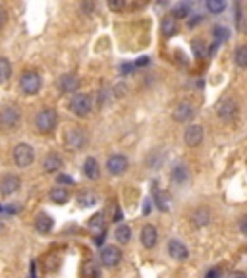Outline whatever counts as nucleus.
<instances>
[{
	"mask_svg": "<svg viewBox=\"0 0 247 278\" xmlns=\"http://www.w3.org/2000/svg\"><path fill=\"white\" fill-rule=\"evenodd\" d=\"M81 8L87 10V12H93V10H95V2H93V4H91V2H89V4H81Z\"/></svg>",
	"mask_w": 247,
	"mask_h": 278,
	"instance_id": "40",
	"label": "nucleus"
},
{
	"mask_svg": "<svg viewBox=\"0 0 247 278\" xmlns=\"http://www.w3.org/2000/svg\"><path fill=\"white\" fill-rule=\"evenodd\" d=\"M147 62H149V58H141V60H137L135 64H137V66H145Z\"/></svg>",
	"mask_w": 247,
	"mask_h": 278,
	"instance_id": "41",
	"label": "nucleus"
},
{
	"mask_svg": "<svg viewBox=\"0 0 247 278\" xmlns=\"http://www.w3.org/2000/svg\"><path fill=\"white\" fill-rule=\"evenodd\" d=\"M210 221H212V213L207 207H199V209H195L191 213V222H193V226H197V228L209 226Z\"/></svg>",
	"mask_w": 247,
	"mask_h": 278,
	"instance_id": "18",
	"label": "nucleus"
},
{
	"mask_svg": "<svg viewBox=\"0 0 247 278\" xmlns=\"http://www.w3.org/2000/svg\"><path fill=\"white\" fill-rule=\"evenodd\" d=\"M33 224H35V230L39 234H50L52 228H54V221H52V217H50L49 213H39L35 217V222Z\"/></svg>",
	"mask_w": 247,
	"mask_h": 278,
	"instance_id": "19",
	"label": "nucleus"
},
{
	"mask_svg": "<svg viewBox=\"0 0 247 278\" xmlns=\"http://www.w3.org/2000/svg\"><path fill=\"white\" fill-rule=\"evenodd\" d=\"M68 109L77 118H85V116H89V112L93 111V99L87 93H76V95H72Z\"/></svg>",
	"mask_w": 247,
	"mask_h": 278,
	"instance_id": "2",
	"label": "nucleus"
},
{
	"mask_svg": "<svg viewBox=\"0 0 247 278\" xmlns=\"http://www.w3.org/2000/svg\"><path fill=\"white\" fill-rule=\"evenodd\" d=\"M176 29H178V21H176L170 14L164 16L162 21H160V31H162V35H164V37H172V35L176 33Z\"/></svg>",
	"mask_w": 247,
	"mask_h": 278,
	"instance_id": "24",
	"label": "nucleus"
},
{
	"mask_svg": "<svg viewBox=\"0 0 247 278\" xmlns=\"http://www.w3.org/2000/svg\"><path fill=\"white\" fill-rule=\"evenodd\" d=\"M116 91H118V93H116V97H124V95H126V91H128V89H126V85H124V87H122V85H120V87H116Z\"/></svg>",
	"mask_w": 247,
	"mask_h": 278,
	"instance_id": "39",
	"label": "nucleus"
},
{
	"mask_svg": "<svg viewBox=\"0 0 247 278\" xmlns=\"http://www.w3.org/2000/svg\"><path fill=\"white\" fill-rule=\"evenodd\" d=\"M170 16H172L176 21L182 19V18H188V16H190V6H188V4H178V6L172 10Z\"/></svg>",
	"mask_w": 247,
	"mask_h": 278,
	"instance_id": "29",
	"label": "nucleus"
},
{
	"mask_svg": "<svg viewBox=\"0 0 247 278\" xmlns=\"http://www.w3.org/2000/svg\"><path fill=\"white\" fill-rule=\"evenodd\" d=\"M141 243L145 249H154L158 243V230L152 224H145L141 228Z\"/></svg>",
	"mask_w": 247,
	"mask_h": 278,
	"instance_id": "15",
	"label": "nucleus"
},
{
	"mask_svg": "<svg viewBox=\"0 0 247 278\" xmlns=\"http://www.w3.org/2000/svg\"><path fill=\"white\" fill-rule=\"evenodd\" d=\"M89 228H91L93 234H97L100 238V236L104 234V215H102V213H97V215L89 221Z\"/></svg>",
	"mask_w": 247,
	"mask_h": 278,
	"instance_id": "26",
	"label": "nucleus"
},
{
	"mask_svg": "<svg viewBox=\"0 0 247 278\" xmlns=\"http://www.w3.org/2000/svg\"><path fill=\"white\" fill-rule=\"evenodd\" d=\"M170 180L176 184V185H186L190 182V168L182 163L174 165V168L170 170Z\"/></svg>",
	"mask_w": 247,
	"mask_h": 278,
	"instance_id": "16",
	"label": "nucleus"
},
{
	"mask_svg": "<svg viewBox=\"0 0 247 278\" xmlns=\"http://www.w3.org/2000/svg\"><path fill=\"white\" fill-rule=\"evenodd\" d=\"M87 141H89V135L85 130L81 128H70L64 135V143L70 151H81L87 147Z\"/></svg>",
	"mask_w": 247,
	"mask_h": 278,
	"instance_id": "4",
	"label": "nucleus"
},
{
	"mask_svg": "<svg viewBox=\"0 0 247 278\" xmlns=\"http://www.w3.org/2000/svg\"><path fill=\"white\" fill-rule=\"evenodd\" d=\"M203 137H205V131H203V126L199 124H190L184 131V143L188 147H199L203 143Z\"/></svg>",
	"mask_w": 247,
	"mask_h": 278,
	"instance_id": "12",
	"label": "nucleus"
},
{
	"mask_svg": "<svg viewBox=\"0 0 247 278\" xmlns=\"http://www.w3.org/2000/svg\"><path fill=\"white\" fill-rule=\"evenodd\" d=\"M83 174L87 180H99L100 178V165L95 157H87L83 163Z\"/></svg>",
	"mask_w": 247,
	"mask_h": 278,
	"instance_id": "21",
	"label": "nucleus"
},
{
	"mask_svg": "<svg viewBox=\"0 0 247 278\" xmlns=\"http://www.w3.org/2000/svg\"><path fill=\"white\" fill-rule=\"evenodd\" d=\"M234 62L238 68H246L247 66V47L246 45H240L234 53Z\"/></svg>",
	"mask_w": 247,
	"mask_h": 278,
	"instance_id": "28",
	"label": "nucleus"
},
{
	"mask_svg": "<svg viewBox=\"0 0 247 278\" xmlns=\"http://www.w3.org/2000/svg\"><path fill=\"white\" fill-rule=\"evenodd\" d=\"M166 251H168V255H170L174 261H186V259L190 257L188 245H186L184 241H180V240H168Z\"/></svg>",
	"mask_w": 247,
	"mask_h": 278,
	"instance_id": "13",
	"label": "nucleus"
},
{
	"mask_svg": "<svg viewBox=\"0 0 247 278\" xmlns=\"http://www.w3.org/2000/svg\"><path fill=\"white\" fill-rule=\"evenodd\" d=\"M56 126H58V114H56L54 109L45 107V109H41L35 114V128H37L39 133L49 135V133H52L56 130Z\"/></svg>",
	"mask_w": 247,
	"mask_h": 278,
	"instance_id": "1",
	"label": "nucleus"
},
{
	"mask_svg": "<svg viewBox=\"0 0 247 278\" xmlns=\"http://www.w3.org/2000/svg\"><path fill=\"white\" fill-rule=\"evenodd\" d=\"M56 85H58V91L62 95H76L77 89H79V85H81V81H79L77 74H64V75L58 77Z\"/></svg>",
	"mask_w": 247,
	"mask_h": 278,
	"instance_id": "8",
	"label": "nucleus"
},
{
	"mask_svg": "<svg viewBox=\"0 0 247 278\" xmlns=\"http://www.w3.org/2000/svg\"><path fill=\"white\" fill-rule=\"evenodd\" d=\"M193 51H195L197 56H203L205 55V43L203 41H193Z\"/></svg>",
	"mask_w": 247,
	"mask_h": 278,
	"instance_id": "34",
	"label": "nucleus"
},
{
	"mask_svg": "<svg viewBox=\"0 0 247 278\" xmlns=\"http://www.w3.org/2000/svg\"><path fill=\"white\" fill-rule=\"evenodd\" d=\"M228 35H230V33H228V29H226V27H220V25H218V27H214V39H216V45H218L220 41H226V39H228Z\"/></svg>",
	"mask_w": 247,
	"mask_h": 278,
	"instance_id": "32",
	"label": "nucleus"
},
{
	"mask_svg": "<svg viewBox=\"0 0 247 278\" xmlns=\"http://www.w3.org/2000/svg\"><path fill=\"white\" fill-rule=\"evenodd\" d=\"M230 278H247V275L244 271H234V273L230 275Z\"/></svg>",
	"mask_w": 247,
	"mask_h": 278,
	"instance_id": "38",
	"label": "nucleus"
},
{
	"mask_svg": "<svg viewBox=\"0 0 247 278\" xmlns=\"http://www.w3.org/2000/svg\"><path fill=\"white\" fill-rule=\"evenodd\" d=\"M12 159H14V165L19 168H27L33 165L35 161V151L31 145L27 143H18L12 151Z\"/></svg>",
	"mask_w": 247,
	"mask_h": 278,
	"instance_id": "5",
	"label": "nucleus"
},
{
	"mask_svg": "<svg viewBox=\"0 0 247 278\" xmlns=\"http://www.w3.org/2000/svg\"><path fill=\"white\" fill-rule=\"evenodd\" d=\"M145 165H147L149 170H160L162 165H164V155H162V151H160V149L151 151V153L147 155Z\"/></svg>",
	"mask_w": 247,
	"mask_h": 278,
	"instance_id": "23",
	"label": "nucleus"
},
{
	"mask_svg": "<svg viewBox=\"0 0 247 278\" xmlns=\"http://www.w3.org/2000/svg\"><path fill=\"white\" fill-rule=\"evenodd\" d=\"M154 203H156V207H158L160 211H168V195H166V193H158V195L154 197Z\"/></svg>",
	"mask_w": 247,
	"mask_h": 278,
	"instance_id": "31",
	"label": "nucleus"
},
{
	"mask_svg": "<svg viewBox=\"0 0 247 278\" xmlns=\"http://www.w3.org/2000/svg\"><path fill=\"white\" fill-rule=\"evenodd\" d=\"M19 122H21V111L16 105H6L4 109H0V130L2 131H10L18 128Z\"/></svg>",
	"mask_w": 247,
	"mask_h": 278,
	"instance_id": "3",
	"label": "nucleus"
},
{
	"mask_svg": "<svg viewBox=\"0 0 247 278\" xmlns=\"http://www.w3.org/2000/svg\"><path fill=\"white\" fill-rule=\"evenodd\" d=\"M238 111H240L238 101H236V99H230V97L222 99V101L216 105V114H218V118L224 120V122L234 120V118L238 116Z\"/></svg>",
	"mask_w": 247,
	"mask_h": 278,
	"instance_id": "10",
	"label": "nucleus"
},
{
	"mask_svg": "<svg viewBox=\"0 0 247 278\" xmlns=\"http://www.w3.org/2000/svg\"><path fill=\"white\" fill-rule=\"evenodd\" d=\"M97 201H99L97 193H93V191L85 189V191L77 193V201H76V203H77V207H79V209H89V207L97 205Z\"/></svg>",
	"mask_w": 247,
	"mask_h": 278,
	"instance_id": "22",
	"label": "nucleus"
},
{
	"mask_svg": "<svg viewBox=\"0 0 247 278\" xmlns=\"http://www.w3.org/2000/svg\"><path fill=\"white\" fill-rule=\"evenodd\" d=\"M41 85H43L41 75H39L35 70H27V72H23L21 77H19V87H21V91H23L25 95H37V93L41 91Z\"/></svg>",
	"mask_w": 247,
	"mask_h": 278,
	"instance_id": "6",
	"label": "nucleus"
},
{
	"mask_svg": "<svg viewBox=\"0 0 247 278\" xmlns=\"http://www.w3.org/2000/svg\"><path fill=\"white\" fill-rule=\"evenodd\" d=\"M6 19H8V12L0 6V27H4V23H6Z\"/></svg>",
	"mask_w": 247,
	"mask_h": 278,
	"instance_id": "35",
	"label": "nucleus"
},
{
	"mask_svg": "<svg viewBox=\"0 0 247 278\" xmlns=\"http://www.w3.org/2000/svg\"><path fill=\"white\" fill-rule=\"evenodd\" d=\"M174 120L176 122H180V124H188V122H191L193 118H195V107L190 103V101H182V103H178L176 105V109H174Z\"/></svg>",
	"mask_w": 247,
	"mask_h": 278,
	"instance_id": "11",
	"label": "nucleus"
},
{
	"mask_svg": "<svg viewBox=\"0 0 247 278\" xmlns=\"http://www.w3.org/2000/svg\"><path fill=\"white\" fill-rule=\"evenodd\" d=\"M128 168H130V161L122 153H114L106 159V170L110 176H122L128 172Z\"/></svg>",
	"mask_w": 247,
	"mask_h": 278,
	"instance_id": "7",
	"label": "nucleus"
},
{
	"mask_svg": "<svg viewBox=\"0 0 247 278\" xmlns=\"http://www.w3.org/2000/svg\"><path fill=\"white\" fill-rule=\"evenodd\" d=\"M108 8L110 10H124L126 8V0H108Z\"/></svg>",
	"mask_w": 247,
	"mask_h": 278,
	"instance_id": "33",
	"label": "nucleus"
},
{
	"mask_svg": "<svg viewBox=\"0 0 247 278\" xmlns=\"http://www.w3.org/2000/svg\"><path fill=\"white\" fill-rule=\"evenodd\" d=\"M10 77H12V64L8 58H0V85L8 83Z\"/></svg>",
	"mask_w": 247,
	"mask_h": 278,
	"instance_id": "27",
	"label": "nucleus"
},
{
	"mask_svg": "<svg viewBox=\"0 0 247 278\" xmlns=\"http://www.w3.org/2000/svg\"><path fill=\"white\" fill-rule=\"evenodd\" d=\"M58 184H74V180H72L70 176L62 174V176H58Z\"/></svg>",
	"mask_w": 247,
	"mask_h": 278,
	"instance_id": "36",
	"label": "nucleus"
},
{
	"mask_svg": "<svg viewBox=\"0 0 247 278\" xmlns=\"http://www.w3.org/2000/svg\"><path fill=\"white\" fill-rule=\"evenodd\" d=\"M240 232H242V234H246L247 232V219L246 217H242V221H240Z\"/></svg>",
	"mask_w": 247,
	"mask_h": 278,
	"instance_id": "37",
	"label": "nucleus"
},
{
	"mask_svg": "<svg viewBox=\"0 0 247 278\" xmlns=\"http://www.w3.org/2000/svg\"><path fill=\"white\" fill-rule=\"evenodd\" d=\"M99 257H100V263H102L104 267L112 269V267H118V265H120V261H122V251H120V247H116V245L106 243V245H102Z\"/></svg>",
	"mask_w": 247,
	"mask_h": 278,
	"instance_id": "9",
	"label": "nucleus"
},
{
	"mask_svg": "<svg viewBox=\"0 0 247 278\" xmlns=\"http://www.w3.org/2000/svg\"><path fill=\"white\" fill-rule=\"evenodd\" d=\"M224 8H226V2H224V0H207V10H209L210 14H220Z\"/></svg>",
	"mask_w": 247,
	"mask_h": 278,
	"instance_id": "30",
	"label": "nucleus"
},
{
	"mask_svg": "<svg viewBox=\"0 0 247 278\" xmlns=\"http://www.w3.org/2000/svg\"><path fill=\"white\" fill-rule=\"evenodd\" d=\"M21 187V178L16 174H6L4 178H0V193L2 195H12Z\"/></svg>",
	"mask_w": 247,
	"mask_h": 278,
	"instance_id": "14",
	"label": "nucleus"
},
{
	"mask_svg": "<svg viewBox=\"0 0 247 278\" xmlns=\"http://www.w3.org/2000/svg\"><path fill=\"white\" fill-rule=\"evenodd\" d=\"M114 236H116V240H118V243H122V245H126V243H130V240H132V228H130L128 224H120V226L116 228V232H114Z\"/></svg>",
	"mask_w": 247,
	"mask_h": 278,
	"instance_id": "25",
	"label": "nucleus"
},
{
	"mask_svg": "<svg viewBox=\"0 0 247 278\" xmlns=\"http://www.w3.org/2000/svg\"><path fill=\"white\" fill-rule=\"evenodd\" d=\"M49 197H50V201L56 203V205H66V203L70 201L72 193H70V189L64 187V185H56V187L50 189Z\"/></svg>",
	"mask_w": 247,
	"mask_h": 278,
	"instance_id": "20",
	"label": "nucleus"
},
{
	"mask_svg": "<svg viewBox=\"0 0 247 278\" xmlns=\"http://www.w3.org/2000/svg\"><path fill=\"white\" fill-rule=\"evenodd\" d=\"M62 167H64V159L58 153H49L43 161V170L47 174H56V172L62 170Z\"/></svg>",
	"mask_w": 247,
	"mask_h": 278,
	"instance_id": "17",
	"label": "nucleus"
}]
</instances>
